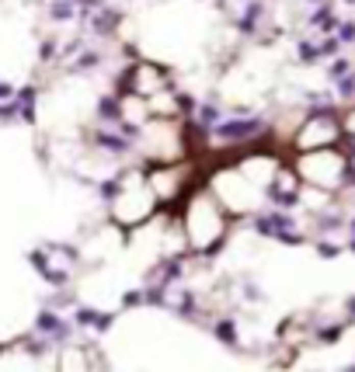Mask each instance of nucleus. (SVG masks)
<instances>
[{"label": "nucleus", "instance_id": "1", "mask_svg": "<svg viewBox=\"0 0 355 372\" xmlns=\"http://www.w3.org/2000/svg\"><path fill=\"white\" fill-rule=\"evenodd\" d=\"M101 146L112 150V153H125V150H129V143L122 136H112V132H101Z\"/></svg>", "mask_w": 355, "mask_h": 372}, {"label": "nucleus", "instance_id": "2", "mask_svg": "<svg viewBox=\"0 0 355 372\" xmlns=\"http://www.w3.org/2000/svg\"><path fill=\"white\" fill-rule=\"evenodd\" d=\"M345 73H352V63H348L345 56H338L335 63H331V70H327V77H331V80H341Z\"/></svg>", "mask_w": 355, "mask_h": 372}, {"label": "nucleus", "instance_id": "3", "mask_svg": "<svg viewBox=\"0 0 355 372\" xmlns=\"http://www.w3.org/2000/svg\"><path fill=\"white\" fill-rule=\"evenodd\" d=\"M338 42H345V45L355 42V21H345V24L338 28Z\"/></svg>", "mask_w": 355, "mask_h": 372}, {"label": "nucleus", "instance_id": "4", "mask_svg": "<svg viewBox=\"0 0 355 372\" xmlns=\"http://www.w3.org/2000/svg\"><path fill=\"white\" fill-rule=\"evenodd\" d=\"M341 98H355V73H345V80H341V91H338Z\"/></svg>", "mask_w": 355, "mask_h": 372}, {"label": "nucleus", "instance_id": "5", "mask_svg": "<svg viewBox=\"0 0 355 372\" xmlns=\"http://www.w3.org/2000/svg\"><path fill=\"white\" fill-rule=\"evenodd\" d=\"M70 14H73V11H70V4H66V0L53 7V18H70Z\"/></svg>", "mask_w": 355, "mask_h": 372}, {"label": "nucleus", "instance_id": "6", "mask_svg": "<svg viewBox=\"0 0 355 372\" xmlns=\"http://www.w3.org/2000/svg\"><path fill=\"white\" fill-rule=\"evenodd\" d=\"M77 66H80V70H94V66H98V56H94V52H87V56L80 59Z\"/></svg>", "mask_w": 355, "mask_h": 372}, {"label": "nucleus", "instance_id": "7", "mask_svg": "<svg viewBox=\"0 0 355 372\" xmlns=\"http://www.w3.org/2000/svg\"><path fill=\"white\" fill-rule=\"evenodd\" d=\"M352 233H355V219H352Z\"/></svg>", "mask_w": 355, "mask_h": 372}]
</instances>
